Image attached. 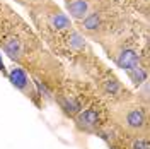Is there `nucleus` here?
I'll return each instance as SVG.
<instances>
[{
    "label": "nucleus",
    "instance_id": "nucleus-1",
    "mask_svg": "<svg viewBox=\"0 0 150 149\" xmlns=\"http://www.w3.org/2000/svg\"><path fill=\"white\" fill-rule=\"evenodd\" d=\"M116 118L120 122L123 129L126 132H130L133 135H142L147 134V113L143 108L137 106V105H126L121 110H118Z\"/></svg>",
    "mask_w": 150,
    "mask_h": 149
},
{
    "label": "nucleus",
    "instance_id": "nucleus-2",
    "mask_svg": "<svg viewBox=\"0 0 150 149\" xmlns=\"http://www.w3.org/2000/svg\"><path fill=\"white\" fill-rule=\"evenodd\" d=\"M7 77H9L10 84L19 89V91H22V93H26L28 96H34V89L31 87V81H29L28 74H26V70L24 69H21V67H14V69H10V72H7Z\"/></svg>",
    "mask_w": 150,
    "mask_h": 149
},
{
    "label": "nucleus",
    "instance_id": "nucleus-3",
    "mask_svg": "<svg viewBox=\"0 0 150 149\" xmlns=\"http://www.w3.org/2000/svg\"><path fill=\"white\" fill-rule=\"evenodd\" d=\"M112 60L123 70H130V69H133V67H137L140 64V57L137 55V52L131 50V48H120L118 52H114Z\"/></svg>",
    "mask_w": 150,
    "mask_h": 149
},
{
    "label": "nucleus",
    "instance_id": "nucleus-4",
    "mask_svg": "<svg viewBox=\"0 0 150 149\" xmlns=\"http://www.w3.org/2000/svg\"><path fill=\"white\" fill-rule=\"evenodd\" d=\"M77 123L85 130H92L99 125V113L96 110H80L77 113Z\"/></svg>",
    "mask_w": 150,
    "mask_h": 149
},
{
    "label": "nucleus",
    "instance_id": "nucleus-5",
    "mask_svg": "<svg viewBox=\"0 0 150 149\" xmlns=\"http://www.w3.org/2000/svg\"><path fill=\"white\" fill-rule=\"evenodd\" d=\"M67 9L75 19H84L89 14V0H67Z\"/></svg>",
    "mask_w": 150,
    "mask_h": 149
},
{
    "label": "nucleus",
    "instance_id": "nucleus-6",
    "mask_svg": "<svg viewBox=\"0 0 150 149\" xmlns=\"http://www.w3.org/2000/svg\"><path fill=\"white\" fill-rule=\"evenodd\" d=\"M48 22H50V28H53L55 31H68L72 28V21L67 17L65 14H62L58 9H56V12H53L50 16Z\"/></svg>",
    "mask_w": 150,
    "mask_h": 149
},
{
    "label": "nucleus",
    "instance_id": "nucleus-7",
    "mask_svg": "<svg viewBox=\"0 0 150 149\" xmlns=\"http://www.w3.org/2000/svg\"><path fill=\"white\" fill-rule=\"evenodd\" d=\"M58 103H60L62 110L67 115H77V113L82 110V105L77 101L74 96H60L58 98Z\"/></svg>",
    "mask_w": 150,
    "mask_h": 149
},
{
    "label": "nucleus",
    "instance_id": "nucleus-8",
    "mask_svg": "<svg viewBox=\"0 0 150 149\" xmlns=\"http://www.w3.org/2000/svg\"><path fill=\"white\" fill-rule=\"evenodd\" d=\"M126 74H128V77L131 79V82L137 84V86H140V84H143L147 81V70L142 69L140 64L137 67H133V69H130V70H126Z\"/></svg>",
    "mask_w": 150,
    "mask_h": 149
},
{
    "label": "nucleus",
    "instance_id": "nucleus-9",
    "mask_svg": "<svg viewBox=\"0 0 150 149\" xmlns=\"http://www.w3.org/2000/svg\"><path fill=\"white\" fill-rule=\"evenodd\" d=\"M131 149H150V144H149V139L145 137H137L131 144Z\"/></svg>",
    "mask_w": 150,
    "mask_h": 149
},
{
    "label": "nucleus",
    "instance_id": "nucleus-10",
    "mask_svg": "<svg viewBox=\"0 0 150 149\" xmlns=\"http://www.w3.org/2000/svg\"><path fill=\"white\" fill-rule=\"evenodd\" d=\"M0 72L4 75H7V70H5V65H4V60H2V53H0Z\"/></svg>",
    "mask_w": 150,
    "mask_h": 149
}]
</instances>
